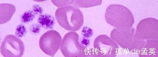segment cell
Listing matches in <instances>:
<instances>
[{"label":"cell","instance_id":"1","mask_svg":"<svg viewBox=\"0 0 158 57\" xmlns=\"http://www.w3.org/2000/svg\"><path fill=\"white\" fill-rule=\"evenodd\" d=\"M107 23L119 31H129L132 28L135 20L131 11L127 7L118 4L108 7L105 13Z\"/></svg>","mask_w":158,"mask_h":57},{"label":"cell","instance_id":"6","mask_svg":"<svg viewBox=\"0 0 158 57\" xmlns=\"http://www.w3.org/2000/svg\"><path fill=\"white\" fill-rule=\"evenodd\" d=\"M139 40L158 39V21L153 18L142 20L138 24L134 35Z\"/></svg>","mask_w":158,"mask_h":57},{"label":"cell","instance_id":"13","mask_svg":"<svg viewBox=\"0 0 158 57\" xmlns=\"http://www.w3.org/2000/svg\"><path fill=\"white\" fill-rule=\"evenodd\" d=\"M35 14L32 11H29L25 12L22 15L21 20L24 23H28L31 22L35 18Z\"/></svg>","mask_w":158,"mask_h":57},{"label":"cell","instance_id":"10","mask_svg":"<svg viewBox=\"0 0 158 57\" xmlns=\"http://www.w3.org/2000/svg\"><path fill=\"white\" fill-rule=\"evenodd\" d=\"M16 11L14 5L8 3H2L0 5V24H4L9 21Z\"/></svg>","mask_w":158,"mask_h":57},{"label":"cell","instance_id":"9","mask_svg":"<svg viewBox=\"0 0 158 57\" xmlns=\"http://www.w3.org/2000/svg\"><path fill=\"white\" fill-rule=\"evenodd\" d=\"M158 41L152 39L143 40L136 53L139 57H158Z\"/></svg>","mask_w":158,"mask_h":57},{"label":"cell","instance_id":"12","mask_svg":"<svg viewBox=\"0 0 158 57\" xmlns=\"http://www.w3.org/2000/svg\"><path fill=\"white\" fill-rule=\"evenodd\" d=\"M73 4L80 7H88L101 5L102 1H74Z\"/></svg>","mask_w":158,"mask_h":57},{"label":"cell","instance_id":"7","mask_svg":"<svg viewBox=\"0 0 158 57\" xmlns=\"http://www.w3.org/2000/svg\"><path fill=\"white\" fill-rule=\"evenodd\" d=\"M61 41V36L59 32L52 30L40 37V48L47 55L53 57L59 50Z\"/></svg>","mask_w":158,"mask_h":57},{"label":"cell","instance_id":"3","mask_svg":"<svg viewBox=\"0 0 158 57\" xmlns=\"http://www.w3.org/2000/svg\"><path fill=\"white\" fill-rule=\"evenodd\" d=\"M79 36L75 32H70L64 36L60 47L63 55L66 57L86 56V48L80 44Z\"/></svg>","mask_w":158,"mask_h":57},{"label":"cell","instance_id":"15","mask_svg":"<svg viewBox=\"0 0 158 57\" xmlns=\"http://www.w3.org/2000/svg\"><path fill=\"white\" fill-rule=\"evenodd\" d=\"M32 11L34 12L35 14L41 15L43 10L41 7L38 5H35L33 7Z\"/></svg>","mask_w":158,"mask_h":57},{"label":"cell","instance_id":"16","mask_svg":"<svg viewBox=\"0 0 158 57\" xmlns=\"http://www.w3.org/2000/svg\"><path fill=\"white\" fill-rule=\"evenodd\" d=\"M40 27L38 25H34V26H32L31 28V31L34 33H39L40 31Z\"/></svg>","mask_w":158,"mask_h":57},{"label":"cell","instance_id":"11","mask_svg":"<svg viewBox=\"0 0 158 57\" xmlns=\"http://www.w3.org/2000/svg\"><path fill=\"white\" fill-rule=\"evenodd\" d=\"M38 23L40 26L45 29H52L54 25L55 19L49 14L41 15L38 19Z\"/></svg>","mask_w":158,"mask_h":57},{"label":"cell","instance_id":"2","mask_svg":"<svg viewBox=\"0 0 158 57\" xmlns=\"http://www.w3.org/2000/svg\"><path fill=\"white\" fill-rule=\"evenodd\" d=\"M55 16L59 25L68 31H78L84 23L82 12L75 6H66L57 9Z\"/></svg>","mask_w":158,"mask_h":57},{"label":"cell","instance_id":"4","mask_svg":"<svg viewBox=\"0 0 158 57\" xmlns=\"http://www.w3.org/2000/svg\"><path fill=\"white\" fill-rule=\"evenodd\" d=\"M135 29L132 28L129 31H119L115 28L111 33L112 39L124 49L130 51L136 52L143 40L135 38Z\"/></svg>","mask_w":158,"mask_h":57},{"label":"cell","instance_id":"14","mask_svg":"<svg viewBox=\"0 0 158 57\" xmlns=\"http://www.w3.org/2000/svg\"><path fill=\"white\" fill-rule=\"evenodd\" d=\"M27 32L26 28L23 25L21 24L17 26L15 34L17 37H22L26 34Z\"/></svg>","mask_w":158,"mask_h":57},{"label":"cell","instance_id":"8","mask_svg":"<svg viewBox=\"0 0 158 57\" xmlns=\"http://www.w3.org/2000/svg\"><path fill=\"white\" fill-rule=\"evenodd\" d=\"M25 47L23 42L13 35L9 34L5 38L1 48V52L4 57H19L23 55Z\"/></svg>","mask_w":158,"mask_h":57},{"label":"cell","instance_id":"5","mask_svg":"<svg viewBox=\"0 0 158 57\" xmlns=\"http://www.w3.org/2000/svg\"><path fill=\"white\" fill-rule=\"evenodd\" d=\"M94 55L97 57H116L118 53V44L108 36L101 35L94 41Z\"/></svg>","mask_w":158,"mask_h":57}]
</instances>
